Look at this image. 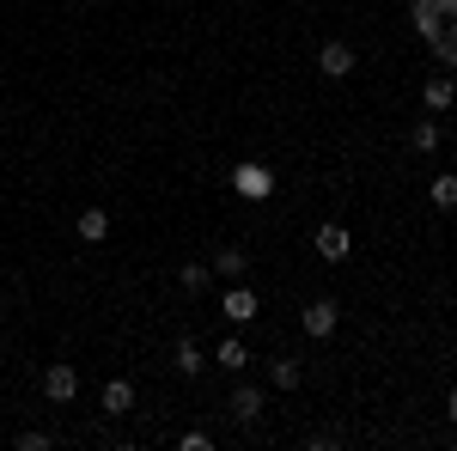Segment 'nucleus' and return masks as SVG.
<instances>
[{
  "label": "nucleus",
  "instance_id": "obj_1",
  "mask_svg": "<svg viewBox=\"0 0 457 451\" xmlns=\"http://www.w3.org/2000/svg\"><path fill=\"white\" fill-rule=\"evenodd\" d=\"M409 13H415V31H421L427 49L445 68H457V0H415Z\"/></svg>",
  "mask_w": 457,
  "mask_h": 451
},
{
  "label": "nucleus",
  "instance_id": "obj_2",
  "mask_svg": "<svg viewBox=\"0 0 457 451\" xmlns=\"http://www.w3.org/2000/svg\"><path fill=\"white\" fill-rule=\"evenodd\" d=\"M312 244H317V256H323V263H348V250H353V232L342 226V220H323V226L312 232Z\"/></svg>",
  "mask_w": 457,
  "mask_h": 451
},
{
  "label": "nucleus",
  "instance_id": "obj_3",
  "mask_svg": "<svg viewBox=\"0 0 457 451\" xmlns=\"http://www.w3.org/2000/svg\"><path fill=\"white\" fill-rule=\"evenodd\" d=\"M275 183H281V177L269 171V165H238V171H232V189H238L245 202H269Z\"/></svg>",
  "mask_w": 457,
  "mask_h": 451
},
{
  "label": "nucleus",
  "instance_id": "obj_4",
  "mask_svg": "<svg viewBox=\"0 0 457 451\" xmlns=\"http://www.w3.org/2000/svg\"><path fill=\"white\" fill-rule=\"evenodd\" d=\"M299 323H305V336H312V342H323V336H336V323H342V305H336V299H312V305L299 312Z\"/></svg>",
  "mask_w": 457,
  "mask_h": 451
},
{
  "label": "nucleus",
  "instance_id": "obj_5",
  "mask_svg": "<svg viewBox=\"0 0 457 451\" xmlns=\"http://www.w3.org/2000/svg\"><path fill=\"white\" fill-rule=\"evenodd\" d=\"M43 397H49V403H73V397H79V372H73L68 360H49V372H43Z\"/></svg>",
  "mask_w": 457,
  "mask_h": 451
},
{
  "label": "nucleus",
  "instance_id": "obj_6",
  "mask_svg": "<svg viewBox=\"0 0 457 451\" xmlns=\"http://www.w3.org/2000/svg\"><path fill=\"white\" fill-rule=\"evenodd\" d=\"M256 312H262V305H256V293H250L245 280H232V287H226V299H220V317H226V323H250Z\"/></svg>",
  "mask_w": 457,
  "mask_h": 451
},
{
  "label": "nucleus",
  "instance_id": "obj_7",
  "mask_svg": "<svg viewBox=\"0 0 457 451\" xmlns=\"http://www.w3.org/2000/svg\"><path fill=\"white\" fill-rule=\"evenodd\" d=\"M317 73H323V79H348V73H353V49L329 37V43L317 49Z\"/></svg>",
  "mask_w": 457,
  "mask_h": 451
},
{
  "label": "nucleus",
  "instance_id": "obj_8",
  "mask_svg": "<svg viewBox=\"0 0 457 451\" xmlns=\"http://www.w3.org/2000/svg\"><path fill=\"white\" fill-rule=\"evenodd\" d=\"M98 403H104V415H110V421L135 415V384H129V379H110V384H104V397H98Z\"/></svg>",
  "mask_w": 457,
  "mask_h": 451
},
{
  "label": "nucleus",
  "instance_id": "obj_9",
  "mask_svg": "<svg viewBox=\"0 0 457 451\" xmlns=\"http://www.w3.org/2000/svg\"><path fill=\"white\" fill-rule=\"evenodd\" d=\"M226 409H232V421L245 427V421H256V415H262V390H256V384H238V390L226 397Z\"/></svg>",
  "mask_w": 457,
  "mask_h": 451
},
{
  "label": "nucleus",
  "instance_id": "obj_10",
  "mask_svg": "<svg viewBox=\"0 0 457 451\" xmlns=\"http://www.w3.org/2000/svg\"><path fill=\"white\" fill-rule=\"evenodd\" d=\"M421 104L433 110V116H439V110H452V104H457V86L445 79V73H433V79L421 86Z\"/></svg>",
  "mask_w": 457,
  "mask_h": 451
},
{
  "label": "nucleus",
  "instance_id": "obj_11",
  "mask_svg": "<svg viewBox=\"0 0 457 451\" xmlns=\"http://www.w3.org/2000/svg\"><path fill=\"white\" fill-rule=\"evenodd\" d=\"M73 232H79L86 244H104V238H110V213H104V208H86L79 220H73Z\"/></svg>",
  "mask_w": 457,
  "mask_h": 451
},
{
  "label": "nucleus",
  "instance_id": "obj_12",
  "mask_svg": "<svg viewBox=\"0 0 457 451\" xmlns=\"http://www.w3.org/2000/svg\"><path fill=\"white\" fill-rule=\"evenodd\" d=\"M439 140H445V129H439L433 116H421V122L409 129V146H415V153H439Z\"/></svg>",
  "mask_w": 457,
  "mask_h": 451
},
{
  "label": "nucleus",
  "instance_id": "obj_13",
  "mask_svg": "<svg viewBox=\"0 0 457 451\" xmlns=\"http://www.w3.org/2000/svg\"><path fill=\"white\" fill-rule=\"evenodd\" d=\"M245 250H238V244H226V250H220V256H213V275L220 280H245Z\"/></svg>",
  "mask_w": 457,
  "mask_h": 451
},
{
  "label": "nucleus",
  "instance_id": "obj_14",
  "mask_svg": "<svg viewBox=\"0 0 457 451\" xmlns=\"http://www.w3.org/2000/svg\"><path fill=\"white\" fill-rule=\"evenodd\" d=\"M171 366H177V372H183V379H195V372H202V366H208V360H202V347H195V336H183V342H177Z\"/></svg>",
  "mask_w": 457,
  "mask_h": 451
},
{
  "label": "nucleus",
  "instance_id": "obj_15",
  "mask_svg": "<svg viewBox=\"0 0 457 451\" xmlns=\"http://www.w3.org/2000/svg\"><path fill=\"white\" fill-rule=\"evenodd\" d=\"M213 366H226V372H245V366H250V347L238 342V336H226V342H220V354H213Z\"/></svg>",
  "mask_w": 457,
  "mask_h": 451
},
{
  "label": "nucleus",
  "instance_id": "obj_16",
  "mask_svg": "<svg viewBox=\"0 0 457 451\" xmlns=\"http://www.w3.org/2000/svg\"><path fill=\"white\" fill-rule=\"evenodd\" d=\"M427 202H433V208H457V171L433 177V183H427Z\"/></svg>",
  "mask_w": 457,
  "mask_h": 451
},
{
  "label": "nucleus",
  "instance_id": "obj_17",
  "mask_svg": "<svg viewBox=\"0 0 457 451\" xmlns=\"http://www.w3.org/2000/svg\"><path fill=\"white\" fill-rule=\"evenodd\" d=\"M299 379H305L299 360H269V384H275V390H299Z\"/></svg>",
  "mask_w": 457,
  "mask_h": 451
},
{
  "label": "nucleus",
  "instance_id": "obj_18",
  "mask_svg": "<svg viewBox=\"0 0 457 451\" xmlns=\"http://www.w3.org/2000/svg\"><path fill=\"white\" fill-rule=\"evenodd\" d=\"M177 280H183L189 293H202V287L213 280V269H208V263H183V275H177Z\"/></svg>",
  "mask_w": 457,
  "mask_h": 451
},
{
  "label": "nucleus",
  "instance_id": "obj_19",
  "mask_svg": "<svg viewBox=\"0 0 457 451\" xmlns=\"http://www.w3.org/2000/svg\"><path fill=\"white\" fill-rule=\"evenodd\" d=\"M177 446H183V451H213V433H202V427H189V433H183Z\"/></svg>",
  "mask_w": 457,
  "mask_h": 451
},
{
  "label": "nucleus",
  "instance_id": "obj_20",
  "mask_svg": "<svg viewBox=\"0 0 457 451\" xmlns=\"http://www.w3.org/2000/svg\"><path fill=\"white\" fill-rule=\"evenodd\" d=\"M43 446H49V433H37V427H31V433H19V451H43Z\"/></svg>",
  "mask_w": 457,
  "mask_h": 451
},
{
  "label": "nucleus",
  "instance_id": "obj_21",
  "mask_svg": "<svg viewBox=\"0 0 457 451\" xmlns=\"http://www.w3.org/2000/svg\"><path fill=\"white\" fill-rule=\"evenodd\" d=\"M445 421H457V384L445 390Z\"/></svg>",
  "mask_w": 457,
  "mask_h": 451
}]
</instances>
